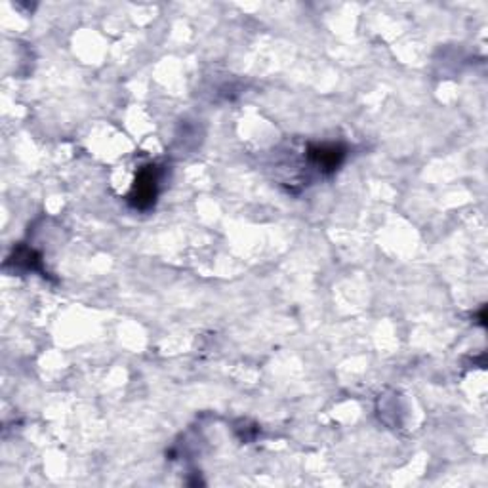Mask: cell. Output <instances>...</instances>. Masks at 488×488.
<instances>
[{
  "label": "cell",
  "instance_id": "2",
  "mask_svg": "<svg viewBox=\"0 0 488 488\" xmlns=\"http://www.w3.org/2000/svg\"><path fill=\"white\" fill-rule=\"evenodd\" d=\"M311 157L315 160V165L324 168V170H334L343 159V151L340 147H317L313 149Z\"/></svg>",
  "mask_w": 488,
  "mask_h": 488
},
{
  "label": "cell",
  "instance_id": "1",
  "mask_svg": "<svg viewBox=\"0 0 488 488\" xmlns=\"http://www.w3.org/2000/svg\"><path fill=\"white\" fill-rule=\"evenodd\" d=\"M153 168V166H151ZM143 170L140 174V178L136 181V204L140 208H145L155 201V195H157V176H155V170Z\"/></svg>",
  "mask_w": 488,
  "mask_h": 488
}]
</instances>
